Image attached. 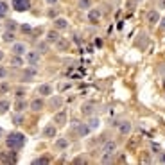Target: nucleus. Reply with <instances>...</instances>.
Segmentation results:
<instances>
[{"mask_svg": "<svg viewBox=\"0 0 165 165\" xmlns=\"http://www.w3.org/2000/svg\"><path fill=\"white\" fill-rule=\"evenodd\" d=\"M23 144H25V136H23L22 133H18V131L9 133V135H7V138H6V146H7L9 149H13V151L22 149V147H23Z\"/></svg>", "mask_w": 165, "mask_h": 165, "instance_id": "nucleus-1", "label": "nucleus"}, {"mask_svg": "<svg viewBox=\"0 0 165 165\" xmlns=\"http://www.w3.org/2000/svg\"><path fill=\"white\" fill-rule=\"evenodd\" d=\"M13 9L18 11V13L31 9V0H13Z\"/></svg>", "mask_w": 165, "mask_h": 165, "instance_id": "nucleus-2", "label": "nucleus"}, {"mask_svg": "<svg viewBox=\"0 0 165 165\" xmlns=\"http://www.w3.org/2000/svg\"><path fill=\"white\" fill-rule=\"evenodd\" d=\"M115 151H117V144H115V142H106V144H104V147H102V153H104V154H108V156L115 154Z\"/></svg>", "mask_w": 165, "mask_h": 165, "instance_id": "nucleus-3", "label": "nucleus"}, {"mask_svg": "<svg viewBox=\"0 0 165 165\" xmlns=\"http://www.w3.org/2000/svg\"><path fill=\"white\" fill-rule=\"evenodd\" d=\"M88 20H90L92 23H97V22L101 20V9H92V11L88 13Z\"/></svg>", "mask_w": 165, "mask_h": 165, "instance_id": "nucleus-4", "label": "nucleus"}, {"mask_svg": "<svg viewBox=\"0 0 165 165\" xmlns=\"http://www.w3.org/2000/svg\"><path fill=\"white\" fill-rule=\"evenodd\" d=\"M54 27H56L58 31H65V29H68V22H66L65 18H56V20H54Z\"/></svg>", "mask_w": 165, "mask_h": 165, "instance_id": "nucleus-5", "label": "nucleus"}, {"mask_svg": "<svg viewBox=\"0 0 165 165\" xmlns=\"http://www.w3.org/2000/svg\"><path fill=\"white\" fill-rule=\"evenodd\" d=\"M25 45H23V43H14L13 45V54L14 56H22V54H25Z\"/></svg>", "mask_w": 165, "mask_h": 165, "instance_id": "nucleus-6", "label": "nucleus"}, {"mask_svg": "<svg viewBox=\"0 0 165 165\" xmlns=\"http://www.w3.org/2000/svg\"><path fill=\"white\" fill-rule=\"evenodd\" d=\"M0 160L6 161V163H13V161H16V154H14V151L11 149V153H4Z\"/></svg>", "mask_w": 165, "mask_h": 165, "instance_id": "nucleus-7", "label": "nucleus"}, {"mask_svg": "<svg viewBox=\"0 0 165 165\" xmlns=\"http://www.w3.org/2000/svg\"><path fill=\"white\" fill-rule=\"evenodd\" d=\"M38 59H40V52H36V50L27 52V61H29L31 65H36V63H38Z\"/></svg>", "mask_w": 165, "mask_h": 165, "instance_id": "nucleus-8", "label": "nucleus"}, {"mask_svg": "<svg viewBox=\"0 0 165 165\" xmlns=\"http://www.w3.org/2000/svg\"><path fill=\"white\" fill-rule=\"evenodd\" d=\"M43 136H45V138H52V136H56V128H54V126H47V128L43 129Z\"/></svg>", "mask_w": 165, "mask_h": 165, "instance_id": "nucleus-9", "label": "nucleus"}, {"mask_svg": "<svg viewBox=\"0 0 165 165\" xmlns=\"http://www.w3.org/2000/svg\"><path fill=\"white\" fill-rule=\"evenodd\" d=\"M158 20H160L158 11H149V13H147V22H149V23H158Z\"/></svg>", "mask_w": 165, "mask_h": 165, "instance_id": "nucleus-10", "label": "nucleus"}, {"mask_svg": "<svg viewBox=\"0 0 165 165\" xmlns=\"http://www.w3.org/2000/svg\"><path fill=\"white\" fill-rule=\"evenodd\" d=\"M31 110H32V111L43 110V99H34V101L31 102Z\"/></svg>", "mask_w": 165, "mask_h": 165, "instance_id": "nucleus-11", "label": "nucleus"}, {"mask_svg": "<svg viewBox=\"0 0 165 165\" xmlns=\"http://www.w3.org/2000/svg\"><path fill=\"white\" fill-rule=\"evenodd\" d=\"M59 40V32H58V29L56 31H50L49 34H47V41H50V43H56Z\"/></svg>", "mask_w": 165, "mask_h": 165, "instance_id": "nucleus-12", "label": "nucleus"}, {"mask_svg": "<svg viewBox=\"0 0 165 165\" xmlns=\"http://www.w3.org/2000/svg\"><path fill=\"white\" fill-rule=\"evenodd\" d=\"M54 120H56L59 126H63V124L66 122V111H59V113L56 115V119H54Z\"/></svg>", "mask_w": 165, "mask_h": 165, "instance_id": "nucleus-13", "label": "nucleus"}, {"mask_svg": "<svg viewBox=\"0 0 165 165\" xmlns=\"http://www.w3.org/2000/svg\"><path fill=\"white\" fill-rule=\"evenodd\" d=\"M38 92L41 93V95H50V93H52V86L50 84H41Z\"/></svg>", "mask_w": 165, "mask_h": 165, "instance_id": "nucleus-14", "label": "nucleus"}, {"mask_svg": "<svg viewBox=\"0 0 165 165\" xmlns=\"http://www.w3.org/2000/svg\"><path fill=\"white\" fill-rule=\"evenodd\" d=\"M77 131H79L81 136H86V135L90 133V126H84V124H79V122H77Z\"/></svg>", "mask_w": 165, "mask_h": 165, "instance_id": "nucleus-15", "label": "nucleus"}, {"mask_svg": "<svg viewBox=\"0 0 165 165\" xmlns=\"http://www.w3.org/2000/svg\"><path fill=\"white\" fill-rule=\"evenodd\" d=\"M9 106H11L9 101H6V99H4V101H0V115H4V113L9 110Z\"/></svg>", "mask_w": 165, "mask_h": 165, "instance_id": "nucleus-16", "label": "nucleus"}, {"mask_svg": "<svg viewBox=\"0 0 165 165\" xmlns=\"http://www.w3.org/2000/svg\"><path fill=\"white\" fill-rule=\"evenodd\" d=\"M2 40H4V41H7V43L14 41V32H13V31H6V32H4V36H2Z\"/></svg>", "mask_w": 165, "mask_h": 165, "instance_id": "nucleus-17", "label": "nucleus"}, {"mask_svg": "<svg viewBox=\"0 0 165 165\" xmlns=\"http://www.w3.org/2000/svg\"><path fill=\"white\" fill-rule=\"evenodd\" d=\"M119 129H120L122 135H128V133L131 131V124H129V122H122V124L119 126Z\"/></svg>", "mask_w": 165, "mask_h": 165, "instance_id": "nucleus-18", "label": "nucleus"}, {"mask_svg": "<svg viewBox=\"0 0 165 165\" xmlns=\"http://www.w3.org/2000/svg\"><path fill=\"white\" fill-rule=\"evenodd\" d=\"M11 63H13V66H14V68H20V66L23 65V61H22V58H20V56H13V61H11Z\"/></svg>", "mask_w": 165, "mask_h": 165, "instance_id": "nucleus-19", "label": "nucleus"}, {"mask_svg": "<svg viewBox=\"0 0 165 165\" xmlns=\"http://www.w3.org/2000/svg\"><path fill=\"white\" fill-rule=\"evenodd\" d=\"M25 106H27V104H25V101H22V99H18V102H16L14 110H16V111L20 113V111H23V110H25Z\"/></svg>", "mask_w": 165, "mask_h": 165, "instance_id": "nucleus-20", "label": "nucleus"}, {"mask_svg": "<svg viewBox=\"0 0 165 165\" xmlns=\"http://www.w3.org/2000/svg\"><path fill=\"white\" fill-rule=\"evenodd\" d=\"M6 14H7V4L0 0V18H2V16H6Z\"/></svg>", "mask_w": 165, "mask_h": 165, "instance_id": "nucleus-21", "label": "nucleus"}, {"mask_svg": "<svg viewBox=\"0 0 165 165\" xmlns=\"http://www.w3.org/2000/svg\"><path fill=\"white\" fill-rule=\"evenodd\" d=\"M34 74H36V70H34V68H31V70H25V74H23V81H27V79L34 77Z\"/></svg>", "mask_w": 165, "mask_h": 165, "instance_id": "nucleus-22", "label": "nucleus"}, {"mask_svg": "<svg viewBox=\"0 0 165 165\" xmlns=\"http://www.w3.org/2000/svg\"><path fill=\"white\" fill-rule=\"evenodd\" d=\"M79 9H88L90 6H92V2H90V0H79Z\"/></svg>", "mask_w": 165, "mask_h": 165, "instance_id": "nucleus-23", "label": "nucleus"}, {"mask_svg": "<svg viewBox=\"0 0 165 165\" xmlns=\"http://www.w3.org/2000/svg\"><path fill=\"white\" fill-rule=\"evenodd\" d=\"M66 146H68L66 140H58V142H56V147H59V149H65Z\"/></svg>", "mask_w": 165, "mask_h": 165, "instance_id": "nucleus-24", "label": "nucleus"}, {"mask_svg": "<svg viewBox=\"0 0 165 165\" xmlns=\"http://www.w3.org/2000/svg\"><path fill=\"white\" fill-rule=\"evenodd\" d=\"M14 29H16V22L9 20V22H7V31H14Z\"/></svg>", "mask_w": 165, "mask_h": 165, "instance_id": "nucleus-25", "label": "nucleus"}, {"mask_svg": "<svg viewBox=\"0 0 165 165\" xmlns=\"http://www.w3.org/2000/svg\"><path fill=\"white\" fill-rule=\"evenodd\" d=\"M83 113L90 115V113H92V104H84V106H83Z\"/></svg>", "mask_w": 165, "mask_h": 165, "instance_id": "nucleus-26", "label": "nucleus"}, {"mask_svg": "<svg viewBox=\"0 0 165 165\" xmlns=\"http://www.w3.org/2000/svg\"><path fill=\"white\" fill-rule=\"evenodd\" d=\"M23 95H25V90H23V88H22V90H16V97H18V99H23Z\"/></svg>", "mask_w": 165, "mask_h": 165, "instance_id": "nucleus-27", "label": "nucleus"}, {"mask_svg": "<svg viewBox=\"0 0 165 165\" xmlns=\"http://www.w3.org/2000/svg\"><path fill=\"white\" fill-rule=\"evenodd\" d=\"M6 76H7V70H6L4 66H0V79H4Z\"/></svg>", "mask_w": 165, "mask_h": 165, "instance_id": "nucleus-28", "label": "nucleus"}, {"mask_svg": "<svg viewBox=\"0 0 165 165\" xmlns=\"http://www.w3.org/2000/svg\"><path fill=\"white\" fill-rule=\"evenodd\" d=\"M99 126V120L97 119H93V120H90V129H93V128H97Z\"/></svg>", "mask_w": 165, "mask_h": 165, "instance_id": "nucleus-29", "label": "nucleus"}, {"mask_svg": "<svg viewBox=\"0 0 165 165\" xmlns=\"http://www.w3.org/2000/svg\"><path fill=\"white\" fill-rule=\"evenodd\" d=\"M34 163H49V158H36Z\"/></svg>", "mask_w": 165, "mask_h": 165, "instance_id": "nucleus-30", "label": "nucleus"}, {"mask_svg": "<svg viewBox=\"0 0 165 165\" xmlns=\"http://www.w3.org/2000/svg\"><path fill=\"white\" fill-rule=\"evenodd\" d=\"M61 104V97H56V99H52V106L56 108V106H59Z\"/></svg>", "mask_w": 165, "mask_h": 165, "instance_id": "nucleus-31", "label": "nucleus"}, {"mask_svg": "<svg viewBox=\"0 0 165 165\" xmlns=\"http://www.w3.org/2000/svg\"><path fill=\"white\" fill-rule=\"evenodd\" d=\"M13 120H14V124H20V122L23 120V117H22V115H16V117H14Z\"/></svg>", "mask_w": 165, "mask_h": 165, "instance_id": "nucleus-32", "label": "nucleus"}, {"mask_svg": "<svg viewBox=\"0 0 165 165\" xmlns=\"http://www.w3.org/2000/svg\"><path fill=\"white\" fill-rule=\"evenodd\" d=\"M56 43H58V47H59V49H66V43H65V41H61V40H58Z\"/></svg>", "mask_w": 165, "mask_h": 165, "instance_id": "nucleus-33", "label": "nucleus"}, {"mask_svg": "<svg viewBox=\"0 0 165 165\" xmlns=\"http://www.w3.org/2000/svg\"><path fill=\"white\" fill-rule=\"evenodd\" d=\"M22 31H23V32H31L32 29H31V25H22Z\"/></svg>", "mask_w": 165, "mask_h": 165, "instance_id": "nucleus-34", "label": "nucleus"}, {"mask_svg": "<svg viewBox=\"0 0 165 165\" xmlns=\"http://www.w3.org/2000/svg\"><path fill=\"white\" fill-rule=\"evenodd\" d=\"M45 50H47V45L41 43V45H40V52H45Z\"/></svg>", "mask_w": 165, "mask_h": 165, "instance_id": "nucleus-35", "label": "nucleus"}, {"mask_svg": "<svg viewBox=\"0 0 165 165\" xmlns=\"http://www.w3.org/2000/svg\"><path fill=\"white\" fill-rule=\"evenodd\" d=\"M49 16H50V18H56V11H54V9H50V11H49Z\"/></svg>", "mask_w": 165, "mask_h": 165, "instance_id": "nucleus-36", "label": "nucleus"}, {"mask_svg": "<svg viewBox=\"0 0 165 165\" xmlns=\"http://www.w3.org/2000/svg\"><path fill=\"white\" fill-rule=\"evenodd\" d=\"M160 7H161V9L165 7V0H160Z\"/></svg>", "mask_w": 165, "mask_h": 165, "instance_id": "nucleus-37", "label": "nucleus"}, {"mask_svg": "<svg viewBox=\"0 0 165 165\" xmlns=\"http://www.w3.org/2000/svg\"><path fill=\"white\" fill-rule=\"evenodd\" d=\"M58 0H47V4H56Z\"/></svg>", "mask_w": 165, "mask_h": 165, "instance_id": "nucleus-38", "label": "nucleus"}, {"mask_svg": "<svg viewBox=\"0 0 165 165\" xmlns=\"http://www.w3.org/2000/svg\"><path fill=\"white\" fill-rule=\"evenodd\" d=\"M160 161H165V154H161V156H160Z\"/></svg>", "mask_w": 165, "mask_h": 165, "instance_id": "nucleus-39", "label": "nucleus"}, {"mask_svg": "<svg viewBox=\"0 0 165 165\" xmlns=\"http://www.w3.org/2000/svg\"><path fill=\"white\" fill-rule=\"evenodd\" d=\"M2 58H4V52H2V50H0V61H2Z\"/></svg>", "mask_w": 165, "mask_h": 165, "instance_id": "nucleus-40", "label": "nucleus"}, {"mask_svg": "<svg viewBox=\"0 0 165 165\" xmlns=\"http://www.w3.org/2000/svg\"><path fill=\"white\" fill-rule=\"evenodd\" d=\"M161 27H163V29H165V18H163V22H161Z\"/></svg>", "mask_w": 165, "mask_h": 165, "instance_id": "nucleus-41", "label": "nucleus"}, {"mask_svg": "<svg viewBox=\"0 0 165 165\" xmlns=\"http://www.w3.org/2000/svg\"><path fill=\"white\" fill-rule=\"evenodd\" d=\"M135 2H142V0H135Z\"/></svg>", "mask_w": 165, "mask_h": 165, "instance_id": "nucleus-42", "label": "nucleus"}, {"mask_svg": "<svg viewBox=\"0 0 165 165\" xmlns=\"http://www.w3.org/2000/svg\"><path fill=\"white\" fill-rule=\"evenodd\" d=\"M0 135H2V129H0Z\"/></svg>", "mask_w": 165, "mask_h": 165, "instance_id": "nucleus-43", "label": "nucleus"}]
</instances>
